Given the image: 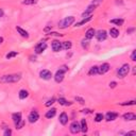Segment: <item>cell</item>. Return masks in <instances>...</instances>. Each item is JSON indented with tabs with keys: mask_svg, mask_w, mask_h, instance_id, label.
<instances>
[{
	"mask_svg": "<svg viewBox=\"0 0 136 136\" xmlns=\"http://www.w3.org/2000/svg\"><path fill=\"white\" fill-rule=\"evenodd\" d=\"M21 79V74L20 73H15V74H7L3 75L0 79L1 83H16Z\"/></svg>",
	"mask_w": 136,
	"mask_h": 136,
	"instance_id": "cell-1",
	"label": "cell"
},
{
	"mask_svg": "<svg viewBox=\"0 0 136 136\" xmlns=\"http://www.w3.org/2000/svg\"><path fill=\"white\" fill-rule=\"evenodd\" d=\"M66 71H68V67L66 65H63V66L60 67V69L56 71L55 75H54V80H55L56 83H61L64 80V75H65V72Z\"/></svg>",
	"mask_w": 136,
	"mask_h": 136,
	"instance_id": "cell-2",
	"label": "cell"
},
{
	"mask_svg": "<svg viewBox=\"0 0 136 136\" xmlns=\"http://www.w3.org/2000/svg\"><path fill=\"white\" fill-rule=\"evenodd\" d=\"M74 23V17L73 16H68V17H65L59 23V28L61 29H66L69 26H71Z\"/></svg>",
	"mask_w": 136,
	"mask_h": 136,
	"instance_id": "cell-3",
	"label": "cell"
},
{
	"mask_svg": "<svg viewBox=\"0 0 136 136\" xmlns=\"http://www.w3.org/2000/svg\"><path fill=\"white\" fill-rule=\"evenodd\" d=\"M129 71H130V65L129 64H123L122 66L118 69V71H117L118 78H120V79L124 78L126 75H128Z\"/></svg>",
	"mask_w": 136,
	"mask_h": 136,
	"instance_id": "cell-4",
	"label": "cell"
},
{
	"mask_svg": "<svg viewBox=\"0 0 136 136\" xmlns=\"http://www.w3.org/2000/svg\"><path fill=\"white\" fill-rule=\"evenodd\" d=\"M69 130H70V132H71L72 134H78L79 132H81V126H80V123L78 121L71 122V124H70V127H69Z\"/></svg>",
	"mask_w": 136,
	"mask_h": 136,
	"instance_id": "cell-5",
	"label": "cell"
},
{
	"mask_svg": "<svg viewBox=\"0 0 136 136\" xmlns=\"http://www.w3.org/2000/svg\"><path fill=\"white\" fill-rule=\"evenodd\" d=\"M40 77L43 80H50L52 78V72L50 71V70H48V69H44V70H42V71L40 72Z\"/></svg>",
	"mask_w": 136,
	"mask_h": 136,
	"instance_id": "cell-6",
	"label": "cell"
},
{
	"mask_svg": "<svg viewBox=\"0 0 136 136\" xmlns=\"http://www.w3.org/2000/svg\"><path fill=\"white\" fill-rule=\"evenodd\" d=\"M46 48H47V44H46V43L41 42V43H38V44L35 46V53H37V54L43 53V52L46 50Z\"/></svg>",
	"mask_w": 136,
	"mask_h": 136,
	"instance_id": "cell-7",
	"label": "cell"
},
{
	"mask_svg": "<svg viewBox=\"0 0 136 136\" xmlns=\"http://www.w3.org/2000/svg\"><path fill=\"white\" fill-rule=\"evenodd\" d=\"M95 36L97 37V40L99 42H103V41L106 40L107 33H106V31H104V30H100V31L97 32V34H95Z\"/></svg>",
	"mask_w": 136,
	"mask_h": 136,
	"instance_id": "cell-8",
	"label": "cell"
},
{
	"mask_svg": "<svg viewBox=\"0 0 136 136\" xmlns=\"http://www.w3.org/2000/svg\"><path fill=\"white\" fill-rule=\"evenodd\" d=\"M28 119H29V121H30L31 123L36 122V121L40 119V115H38V113H37L36 111H32V112L30 113V115H29Z\"/></svg>",
	"mask_w": 136,
	"mask_h": 136,
	"instance_id": "cell-9",
	"label": "cell"
},
{
	"mask_svg": "<svg viewBox=\"0 0 136 136\" xmlns=\"http://www.w3.org/2000/svg\"><path fill=\"white\" fill-rule=\"evenodd\" d=\"M51 48H52V50L54 52H59V51H61L62 50V43L61 42H59V41H53L52 42V44H51Z\"/></svg>",
	"mask_w": 136,
	"mask_h": 136,
	"instance_id": "cell-10",
	"label": "cell"
},
{
	"mask_svg": "<svg viewBox=\"0 0 136 136\" xmlns=\"http://www.w3.org/2000/svg\"><path fill=\"white\" fill-rule=\"evenodd\" d=\"M108 70H110V65H108L107 63H103L101 66L98 67V73L100 74H104L105 72H107Z\"/></svg>",
	"mask_w": 136,
	"mask_h": 136,
	"instance_id": "cell-11",
	"label": "cell"
},
{
	"mask_svg": "<svg viewBox=\"0 0 136 136\" xmlns=\"http://www.w3.org/2000/svg\"><path fill=\"white\" fill-rule=\"evenodd\" d=\"M95 9H96V5H94V4L88 5L87 9L85 10V12L82 14V17H83V18H85V17H87V16H89V15H90V14L95 11Z\"/></svg>",
	"mask_w": 136,
	"mask_h": 136,
	"instance_id": "cell-12",
	"label": "cell"
},
{
	"mask_svg": "<svg viewBox=\"0 0 136 136\" xmlns=\"http://www.w3.org/2000/svg\"><path fill=\"white\" fill-rule=\"evenodd\" d=\"M118 117V114L117 113H114V112H107L106 115H105V120L106 121H113Z\"/></svg>",
	"mask_w": 136,
	"mask_h": 136,
	"instance_id": "cell-13",
	"label": "cell"
},
{
	"mask_svg": "<svg viewBox=\"0 0 136 136\" xmlns=\"http://www.w3.org/2000/svg\"><path fill=\"white\" fill-rule=\"evenodd\" d=\"M59 120L63 126H65V124H67V122H68V115L66 113H62L59 117Z\"/></svg>",
	"mask_w": 136,
	"mask_h": 136,
	"instance_id": "cell-14",
	"label": "cell"
},
{
	"mask_svg": "<svg viewBox=\"0 0 136 136\" xmlns=\"http://www.w3.org/2000/svg\"><path fill=\"white\" fill-rule=\"evenodd\" d=\"M12 119H13V121L15 124H17L19 121H21L23 119H21V113H14L13 115H12Z\"/></svg>",
	"mask_w": 136,
	"mask_h": 136,
	"instance_id": "cell-15",
	"label": "cell"
},
{
	"mask_svg": "<svg viewBox=\"0 0 136 136\" xmlns=\"http://www.w3.org/2000/svg\"><path fill=\"white\" fill-rule=\"evenodd\" d=\"M95 34H96V31L92 29V28H90V29H88L87 31H86V33H85V37L87 40H91V38H94V36H95Z\"/></svg>",
	"mask_w": 136,
	"mask_h": 136,
	"instance_id": "cell-16",
	"label": "cell"
},
{
	"mask_svg": "<svg viewBox=\"0 0 136 136\" xmlns=\"http://www.w3.org/2000/svg\"><path fill=\"white\" fill-rule=\"evenodd\" d=\"M123 119L124 120H136V115L134 113H126L123 115Z\"/></svg>",
	"mask_w": 136,
	"mask_h": 136,
	"instance_id": "cell-17",
	"label": "cell"
},
{
	"mask_svg": "<svg viewBox=\"0 0 136 136\" xmlns=\"http://www.w3.org/2000/svg\"><path fill=\"white\" fill-rule=\"evenodd\" d=\"M55 114H56V108H54V107H52L51 110H49L47 113H46V118H48V119H51V118H53L54 116H55Z\"/></svg>",
	"mask_w": 136,
	"mask_h": 136,
	"instance_id": "cell-18",
	"label": "cell"
},
{
	"mask_svg": "<svg viewBox=\"0 0 136 136\" xmlns=\"http://www.w3.org/2000/svg\"><path fill=\"white\" fill-rule=\"evenodd\" d=\"M16 30H17L18 33L23 37H25V38H28V37H29V33L26 30H24L23 28H20V27H16Z\"/></svg>",
	"mask_w": 136,
	"mask_h": 136,
	"instance_id": "cell-19",
	"label": "cell"
},
{
	"mask_svg": "<svg viewBox=\"0 0 136 136\" xmlns=\"http://www.w3.org/2000/svg\"><path fill=\"white\" fill-rule=\"evenodd\" d=\"M91 20V15H89V16H87L86 18H83L82 20L80 21V23H77L74 25V27H81V26H83V25H85L86 23H88V21H90Z\"/></svg>",
	"mask_w": 136,
	"mask_h": 136,
	"instance_id": "cell-20",
	"label": "cell"
},
{
	"mask_svg": "<svg viewBox=\"0 0 136 136\" xmlns=\"http://www.w3.org/2000/svg\"><path fill=\"white\" fill-rule=\"evenodd\" d=\"M81 131L83 133H86L87 132V122H86V119H82L81 120Z\"/></svg>",
	"mask_w": 136,
	"mask_h": 136,
	"instance_id": "cell-21",
	"label": "cell"
},
{
	"mask_svg": "<svg viewBox=\"0 0 136 136\" xmlns=\"http://www.w3.org/2000/svg\"><path fill=\"white\" fill-rule=\"evenodd\" d=\"M110 35L113 37V38H117L119 36V30L116 29V28H112L110 30Z\"/></svg>",
	"mask_w": 136,
	"mask_h": 136,
	"instance_id": "cell-22",
	"label": "cell"
},
{
	"mask_svg": "<svg viewBox=\"0 0 136 136\" xmlns=\"http://www.w3.org/2000/svg\"><path fill=\"white\" fill-rule=\"evenodd\" d=\"M28 96H29V91H28V90H26V89L19 90V94H18L19 99H26V98L28 97Z\"/></svg>",
	"mask_w": 136,
	"mask_h": 136,
	"instance_id": "cell-23",
	"label": "cell"
},
{
	"mask_svg": "<svg viewBox=\"0 0 136 136\" xmlns=\"http://www.w3.org/2000/svg\"><path fill=\"white\" fill-rule=\"evenodd\" d=\"M59 101V103L61 105H64V106H68V105H71V102H69V101H67L65 98H60V99L57 100Z\"/></svg>",
	"mask_w": 136,
	"mask_h": 136,
	"instance_id": "cell-24",
	"label": "cell"
},
{
	"mask_svg": "<svg viewBox=\"0 0 136 136\" xmlns=\"http://www.w3.org/2000/svg\"><path fill=\"white\" fill-rule=\"evenodd\" d=\"M123 23H124V20L122 18H116V19H112L111 20V24L117 25V26H122Z\"/></svg>",
	"mask_w": 136,
	"mask_h": 136,
	"instance_id": "cell-25",
	"label": "cell"
},
{
	"mask_svg": "<svg viewBox=\"0 0 136 136\" xmlns=\"http://www.w3.org/2000/svg\"><path fill=\"white\" fill-rule=\"evenodd\" d=\"M71 46H72V44H71V42H70V41L62 43V48L65 49V50H69V49L71 48Z\"/></svg>",
	"mask_w": 136,
	"mask_h": 136,
	"instance_id": "cell-26",
	"label": "cell"
},
{
	"mask_svg": "<svg viewBox=\"0 0 136 136\" xmlns=\"http://www.w3.org/2000/svg\"><path fill=\"white\" fill-rule=\"evenodd\" d=\"M103 118H104L103 114H102V113H98L97 115H96V117H95V121H96V122H100V121L103 120Z\"/></svg>",
	"mask_w": 136,
	"mask_h": 136,
	"instance_id": "cell-27",
	"label": "cell"
},
{
	"mask_svg": "<svg viewBox=\"0 0 136 136\" xmlns=\"http://www.w3.org/2000/svg\"><path fill=\"white\" fill-rule=\"evenodd\" d=\"M89 40H87V38H84V40H82V42H81V45H82V47L84 48V49H87L88 48V46H89V42H88Z\"/></svg>",
	"mask_w": 136,
	"mask_h": 136,
	"instance_id": "cell-28",
	"label": "cell"
},
{
	"mask_svg": "<svg viewBox=\"0 0 136 136\" xmlns=\"http://www.w3.org/2000/svg\"><path fill=\"white\" fill-rule=\"evenodd\" d=\"M35 3H37V0H24L23 1V4H26V5H32Z\"/></svg>",
	"mask_w": 136,
	"mask_h": 136,
	"instance_id": "cell-29",
	"label": "cell"
},
{
	"mask_svg": "<svg viewBox=\"0 0 136 136\" xmlns=\"http://www.w3.org/2000/svg\"><path fill=\"white\" fill-rule=\"evenodd\" d=\"M90 75L92 74H97L98 73V66H92L90 69H89V72H88Z\"/></svg>",
	"mask_w": 136,
	"mask_h": 136,
	"instance_id": "cell-30",
	"label": "cell"
},
{
	"mask_svg": "<svg viewBox=\"0 0 136 136\" xmlns=\"http://www.w3.org/2000/svg\"><path fill=\"white\" fill-rule=\"evenodd\" d=\"M17 52H16V51H12V52H10V53H8L7 54V59L8 60H10V59H12V57H15L16 55H17Z\"/></svg>",
	"mask_w": 136,
	"mask_h": 136,
	"instance_id": "cell-31",
	"label": "cell"
},
{
	"mask_svg": "<svg viewBox=\"0 0 136 136\" xmlns=\"http://www.w3.org/2000/svg\"><path fill=\"white\" fill-rule=\"evenodd\" d=\"M54 102H55V99H54V98H51V99H49V100L45 103V105H46V106H50V105L53 104Z\"/></svg>",
	"mask_w": 136,
	"mask_h": 136,
	"instance_id": "cell-32",
	"label": "cell"
},
{
	"mask_svg": "<svg viewBox=\"0 0 136 136\" xmlns=\"http://www.w3.org/2000/svg\"><path fill=\"white\" fill-rule=\"evenodd\" d=\"M135 100H132V101H129V102H124V103H121V105L126 106V105H135Z\"/></svg>",
	"mask_w": 136,
	"mask_h": 136,
	"instance_id": "cell-33",
	"label": "cell"
},
{
	"mask_svg": "<svg viewBox=\"0 0 136 136\" xmlns=\"http://www.w3.org/2000/svg\"><path fill=\"white\" fill-rule=\"evenodd\" d=\"M24 124H25V121L24 120H21V121H19L17 124H15V127H16V129H21V128H23L24 127Z\"/></svg>",
	"mask_w": 136,
	"mask_h": 136,
	"instance_id": "cell-34",
	"label": "cell"
},
{
	"mask_svg": "<svg viewBox=\"0 0 136 136\" xmlns=\"http://www.w3.org/2000/svg\"><path fill=\"white\" fill-rule=\"evenodd\" d=\"M74 100H75V101H78L80 104H84V103H85L84 99H83V98H81V97H75V98H74Z\"/></svg>",
	"mask_w": 136,
	"mask_h": 136,
	"instance_id": "cell-35",
	"label": "cell"
},
{
	"mask_svg": "<svg viewBox=\"0 0 136 136\" xmlns=\"http://www.w3.org/2000/svg\"><path fill=\"white\" fill-rule=\"evenodd\" d=\"M131 60L132 61H136V50H133V52L131 54Z\"/></svg>",
	"mask_w": 136,
	"mask_h": 136,
	"instance_id": "cell-36",
	"label": "cell"
},
{
	"mask_svg": "<svg viewBox=\"0 0 136 136\" xmlns=\"http://www.w3.org/2000/svg\"><path fill=\"white\" fill-rule=\"evenodd\" d=\"M12 134V131H11L10 129H5V131H4V136H8V135H11Z\"/></svg>",
	"mask_w": 136,
	"mask_h": 136,
	"instance_id": "cell-37",
	"label": "cell"
},
{
	"mask_svg": "<svg viewBox=\"0 0 136 136\" xmlns=\"http://www.w3.org/2000/svg\"><path fill=\"white\" fill-rule=\"evenodd\" d=\"M101 2H102V0H94L91 4H94V5H96V7H97V5H98V4H100Z\"/></svg>",
	"mask_w": 136,
	"mask_h": 136,
	"instance_id": "cell-38",
	"label": "cell"
},
{
	"mask_svg": "<svg viewBox=\"0 0 136 136\" xmlns=\"http://www.w3.org/2000/svg\"><path fill=\"white\" fill-rule=\"evenodd\" d=\"M49 35H53V36H62V34H59V33H56V32H50V33H49Z\"/></svg>",
	"mask_w": 136,
	"mask_h": 136,
	"instance_id": "cell-39",
	"label": "cell"
},
{
	"mask_svg": "<svg viewBox=\"0 0 136 136\" xmlns=\"http://www.w3.org/2000/svg\"><path fill=\"white\" fill-rule=\"evenodd\" d=\"M116 85H117V83H116V82H111V83H110V87L115 88V87H116Z\"/></svg>",
	"mask_w": 136,
	"mask_h": 136,
	"instance_id": "cell-40",
	"label": "cell"
},
{
	"mask_svg": "<svg viewBox=\"0 0 136 136\" xmlns=\"http://www.w3.org/2000/svg\"><path fill=\"white\" fill-rule=\"evenodd\" d=\"M127 135H136V132H135V131H132V132H129V133H127Z\"/></svg>",
	"mask_w": 136,
	"mask_h": 136,
	"instance_id": "cell-41",
	"label": "cell"
},
{
	"mask_svg": "<svg viewBox=\"0 0 136 136\" xmlns=\"http://www.w3.org/2000/svg\"><path fill=\"white\" fill-rule=\"evenodd\" d=\"M2 43H3V37H1V36H0V45H1Z\"/></svg>",
	"mask_w": 136,
	"mask_h": 136,
	"instance_id": "cell-42",
	"label": "cell"
},
{
	"mask_svg": "<svg viewBox=\"0 0 136 136\" xmlns=\"http://www.w3.org/2000/svg\"><path fill=\"white\" fill-rule=\"evenodd\" d=\"M2 16H3V11L0 10V17H2Z\"/></svg>",
	"mask_w": 136,
	"mask_h": 136,
	"instance_id": "cell-43",
	"label": "cell"
},
{
	"mask_svg": "<svg viewBox=\"0 0 136 136\" xmlns=\"http://www.w3.org/2000/svg\"><path fill=\"white\" fill-rule=\"evenodd\" d=\"M50 29H51V28H50V27H47V28L45 29V32H48V31H49V30H50Z\"/></svg>",
	"mask_w": 136,
	"mask_h": 136,
	"instance_id": "cell-44",
	"label": "cell"
},
{
	"mask_svg": "<svg viewBox=\"0 0 136 136\" xmlns=\"http://www.w3.org/2000/svg\"><path fill=\"white\" fill-rule=\"evenodd\" d=\"M135 68L136 67H133V74H135Z\"/></svg>",
	"mask_w": 136,
	"mask_h": 136,
	"instance_id": "cell-45",
	"label": "cell"
}]
</instances>
